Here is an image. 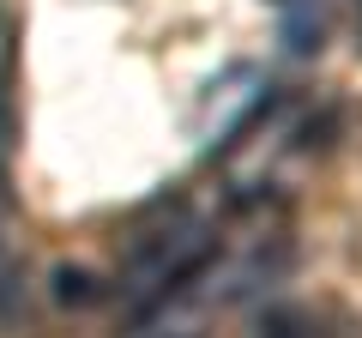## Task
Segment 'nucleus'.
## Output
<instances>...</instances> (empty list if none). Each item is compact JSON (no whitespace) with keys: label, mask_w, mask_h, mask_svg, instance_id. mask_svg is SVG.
<instances>
[{"label":"nucleus","mask_w":362,"mask_h":338,"mask_svg":"<svg viewBox=\"0 0 362 338\" xmlns=\"http://www.w3.org/2000/svg\"><path fill=\"white\" fill-rule=\"evenodd\" d=\"M211 254H218V235H211V223H199V218H175L169 230L145 235V242L133 247V260H127V278H121L127 308H133V314L163 308L187 278L206 272Z\"/></svg>","instance_id":"obj_1"},{"label":"nucleus","mask_w":362,"mask_h":338,"mask_svg":"<svg viewBox=\"0 0 362 338\" xmlns=\"http://www.w3.org/2000/svg\"><path fill=\"white\" fill-rule=\"evenodd\" d=\"M266 338H314V326L302 320V314H278V320L266 326Z\"/></svg>","instance_id":"obj_2"}]
</instances>
